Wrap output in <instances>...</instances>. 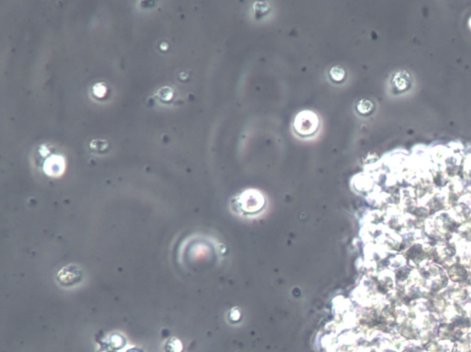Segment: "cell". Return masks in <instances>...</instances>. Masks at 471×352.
Returning a JSON list of instances; mask_svg holds the SVG:
<instances>
[{
  "label": "cell",
  "instance_id": "obj_1",
  "mask_svg": "<svg viewBox=\"0 0 471 352\" xmlns=\"http://www.w3.org/2000/svg\"><path fill=\"white\" fill-rule=\"evenodd\" d=\"M319 128V118L316 116L314 113L310 110L302 112L297 114L294 122L295 133L302 138L313 136L318 132Z\"/></svg>",
  "mask_w": 471,
  "mask_h": 352
},
{
  "label": "cell",
  "instance_id": "obj_2",
  "mask_svg": "<svg viewBox=\"0 0 471 352\" xmlns=\"http://www.w3.org/2000/svg\"><path fill=\"white\" fill-rule=\"evenodd\" d=\"M373 109H374V105L369 100H361L357 105L358 113H360L361 115L370 114L373 112Z\"/></svg>",
  "mask_w": 471,
  "mask_h": 352
},
{
  "label": "cell",
  "instance_id": "obj_3",
  "mask_svg": "<svg viewBox=\"0 0 471 352\" xmlns=\"http://www.w3.org/2000/svg\"><path fill=\"white\" fill-rule=\"evenodd\" d=\"M330 77L334 82H341L345 79V70L340 68L339 66L333 67L331 72H330Z\"/></svg>",
  "mask_w": 471,
  "mask_h": 352
}]
</instances>
